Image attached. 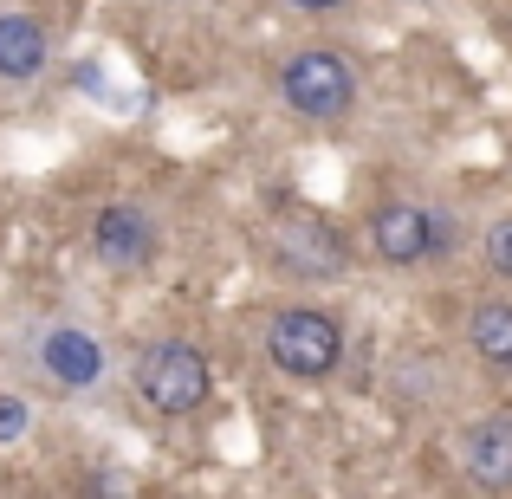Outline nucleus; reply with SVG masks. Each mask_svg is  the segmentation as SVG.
Returning <instances> with one entry per match:
<instances>
[{"label":"nucleus","instance_id":"obj_1","mask_svg":"<svg viewBox=\"0 0 512 499\" xmlns=\"http://www.w3.org/2000/svg\"><path fill=\"white\" fill-rule=\"evenodd\" d=\"M137 389H143V402L163 409V415H195L201 402H208V389H214L201 344H188V337H163V344H150L137 357Z\"/></svg>","mask_w":512,"mask_h":499},{"label":"nucleus","instance_id":"obj_2","mask_svg":"<svg viewBox=\"0 0 512 499\" xmlns=\"http://www.w3.org/2000/svg\"><path fill=\"white\" fill-rule=\"evenodd\" d=\"M266 357L286 376H331L344 363V325L318 305H286L266 331Z\"/></svg>","mask_w":512,"mask_h":499},{"label":"nucleus","instance_id":"obj_3","mask_svg":"<svg viewBox=\"0 0 512 499\" xmlns=\"http://www.w3.org/2000/svg\"><path fill=\"white\" fill-rule=\"evenodd\" d=\"M279 91H286V104L299 117H318V124H338L350 104H357V78H350V65L331 46L292 52L286 72H279Z\"/></svg>","mask_w":512,"mask_h":499},{"label":"nucleus","instance_id":"obj_4","mask_svg":"<svg viewBox=\"0 0 512 499\" xmlns=\"http://www.w3.org/2000/svg\"><path fill=\"white\" fill-rule=\"evenodd\" d=\"M273 260L299 279H338L344 273V234L331 221H318V214H279Z\"/></svg>","mask_w":512,"mask_h":499},{"label":"nucleus","instance_id":"obj_5","mask_svg":"<svg viewBox=\"0 0 512 499\" xmlns=\"http://www.w3.org/2000/svg\"><path fill=\"white\" fill-rule=\"evenodd\" d=\"M370 247L383 253L389 266H422L428 253L441 247V227L422 201H383L376 221H370Z\"/></svg>","mask_w":512,"mask_h":499},{"label":"nucleus","instance_id":"obj_6","mask_svg":"<svg viewBox=\"0 0 512 499\" xmlns=\"http://www.w3.org/2000/svg\"><path fill=\"white\" fill-rule=\"evenodd\" d=\"M91 247H98L104 266H150L156 260V221L137 201H111L91 221Z\"/></svg>","mask_w":512,"mask_h":499},{"label":"nucleus","instance_id":"obj_7","mask_svg":"<svg viewBox=\"0 0 512 499\" xmlns=\"http://www.w3.org/2000/svg\"><path fill=\"white\" fill-rule=\"evenodd\" d=\"M39 370H46L59 389H91L104 376V350H98L91 331L59 325V331H46V344H39Z\"/></svg>","mask_w":512,"mask_h":499},{"label":"nucleus","instance_id":"obj_8","mask_svg":"<svg viewBox=\"0 0 512 499\" xmlns=\"http://www.w3.org/2000/svg\"><path fill=\"white\" fill-rule=\"evenodd\" d=\"M467 474L487 493H512V415H487L467 428Z\"/></svg>","mask_w":512,"mask_h":499},{"label":"nucleus","instance_id":"obj_9","mask_svg":"<svg viewBox=\"0 0 512 499\" xmlns=\"http://www.w3.org/2000/svg\"><path fill=\"white\" fill-rule=\"evenodd\" d=\"M52 59V39L46 26L33 20V13H0V78L7 85H26V78H39Z\"/></svg>","mask_w":512,"mask_h":499},{"label":"nucleus","instance_id":"obj_10","mask_svg":"<svg viewBox=\"0 0 512 499\" xmlns=\"http://www.w3.org/2000/svg\"><path fill=\"white\" fill-rule=\"evenodd\" d=\"M467 344L487 370H512V299H487L467 318Z\"/></svg>","mask_w":512,"mask_h":499},{"label":"nucleus","instance_id":"obj_11","mask_svg":"<svg viewBox=\"0 0 512 499\" xmlns=\"http://www.w3.org/2000/svg\"><path fill=\"white\" fill-rule=\"evenodd\" d=\"M487 266H493L500 279H512V214L487 227Z\"/></svg>","mask_w":512,"mask_h":499},{"label":"nucleus","instance_id":"obj_12","mask_svg":"<svg viewBox=\"0 0 512 499\" xmlns=\"http://www.w3.org/2000/svg\"><path fill=\"white\" fill-rule=\"evenodd\" d=\"M26 422H33V409H26L20 396H0V441H20Z\"/></svg>","mask_w":512,"mask_h":499},{"label":"nucleus","instance_id":"obj_13","mask_svg":"<svg viewBox=\"0 0 512 499\" xmlns=\"http://www.w3.org/2000/svg\"><path fill=\"white\" fill-rule=\"evenodd\" d=\"M292 7H305V13H331V7H344V0H292Z\"/></svg>","mask_w":512,"mask_h":499}]
</instances>
